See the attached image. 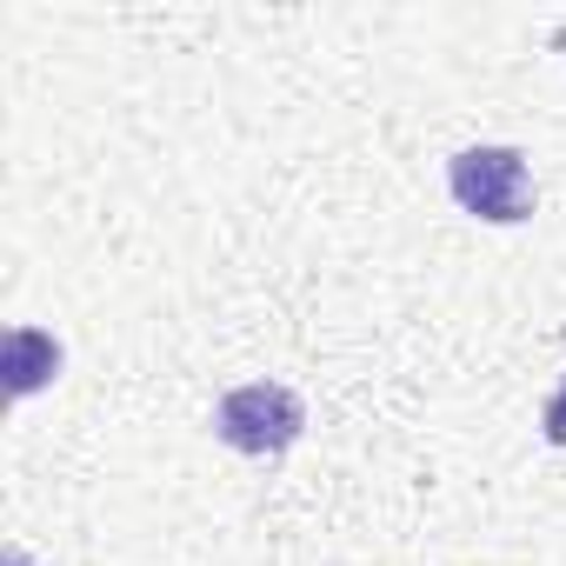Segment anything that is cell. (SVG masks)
I'll return each instance as SVG.
<instances>
[{"label": "cell", "instance_id": "1", "mask_svg": "<svg viewBox=\"0 0 566 566\" xmlns=\"http://www.w3.org/2000/svg\"><path fill=\"white\" fill-rule=\"evenodd\" d=\"M447 187L473 220H493V227L533 220V167L520 147H460L447 160Z\"/></svg>", "mask_w": 566, "mask_h": 566}, {"label": "cell", "instance_id": "2", "mask_svg": "<svg viewBox=\"0 0 566 566\" xmlns=\"http://www.w3.org/2000/svg\"><path fill=\"white\" fill-rule=\"evenodd\" d=\"M213 433L233 447V453H287L301 433H307V400L294 387H280V380H247L233 394H220L213 407Z\"/></svg>", "mask_w": 566, "mask_h": 566}, {"label": "cell", "instance_id": "3", "mask_svg": "<svg viewBox=\"0 0 566 566\" xmlns=\"http://www.w3.org/2000/svg\"><path fill=\"white\" fill-rule=\"evenodd\" d=\"M54 374H61V340L41 334V327H14V334H8V394L28 400V394H41Z\"/></svg>", "mask_w": 566, "mask_h": 566}, {"label": "cell", "instance_id": "4", "mask_svg": "<svg viewBox=\"0 0 566 566\" xmlns=\"http://www.w3.org/2000/svg\"><path fill=\"white\" fill-rule=\"evenodd\" d=\"M539 433H546L553 447H566V387H559V394L539 407Z\"/></svg>", "mask_w": 566, "mask_h": 566}]
</instances>
